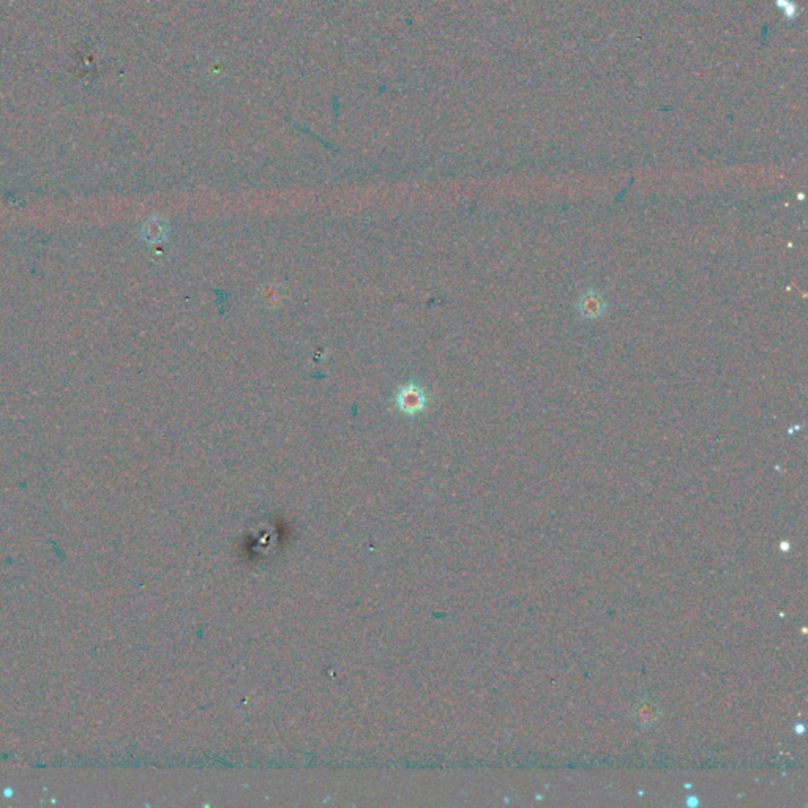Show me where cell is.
I'll use <instances>...</instances> for the list:
<instances>
[{
  "label": "cell",
  "mask_w": 808,
  "mask_h": 808,
  "mask_svg": "<svg viewBox=\"0 0 808 808\" xmlns=\"http://www.w3.org/2000/svg\"><path fill=\"white\" fill-rule=\"evenodd\" d=\"M580 314L585 319H598L606 311V303L598 293L595 291H589V293L582 294L580 299Z\"/></svg>",
  "instance_id": "cell-2"
},
{
  "label": "cell",
  "mask_w": 808,
  "mask_h": 808,
  "mask_svg": "<svg viewBox=\"0 0 808 808\" xmlns=\"http://www.w3.org/2000/svg\"><path fill=\"white\" fill-rule=\"evenodd\" d=\"M428 397L422 387L408 384L401 387L397 393V406L403 414L418 416L427 409Z\"/></svg>",
  "instance_id": "cell-1"
}]
</instances>
